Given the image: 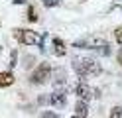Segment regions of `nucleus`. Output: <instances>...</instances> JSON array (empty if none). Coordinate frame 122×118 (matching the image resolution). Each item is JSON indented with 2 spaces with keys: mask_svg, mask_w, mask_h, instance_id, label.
I'll list each match as a JSON object with an SVG mask.
<instances>
[{
  "mask_svg": "<svg viewBox=\"0 0 122 118\" xmlns=\"http://www.w3.org/2000/svg\"><path fill=\"white\" fill-rule=\"evenodd\" d=\"M16 39H20L24 45H37L40 43V36L32 30H16Z\"/></svg>",
  "mask_w": 122,
  "mask_h": 118,
  "instance_id": "nucleus-3",
  "label": "nucleus"
},
{
  "mask_svg": "<svg viewBox=\"0 0 122 118\" xmlns=\"http://www.w3.org/2000/svg\"><path fill=\"white\" fill-rule=\"evenodd\" d=\"M114 37H116V41H118V43L122 45V26L114 30Z\"/></svg>",
  "mask_w": 122,
  "mask_h": 118,
  "instance_id": "nucleus-11",
  "label": "nucleus"
},
{
  "mask_svg": "<svg viewBox=\"0 0 122 118\" xmlns=\"http://www.w3.org/2000/svg\"><path fill=\"white\" fill-rule=\"evenodd\" d=\"M87 114H89L87 102L77 100V104H75V116H73V118H87Z\"/></svg>",
  "mask_w": 122,
  "mask_h": 118,
  "instance_id": "nucleus-6",
  "label": "nucleus"
},
{
  "mask_svg": "<svg viewBox=\"0 0 122 118\" xmlns=\"http://www.w3.org/2000/svg\"><path fill=\"white\" fill-rule=\"evenodd\" d=\"M65 102H67L65 92H53L49 97V104H53V106H65Z\"/></svg>",
  "mask_w": 122,
  "mask_h": 118,
  "instance_id": "nucleus-5",
  "label": "nucleus"
},
{
  "mask_svg": "<svg viewBox=\"0 0 122 118\" xmlns=\"http://www.w3.org/2000/svg\"><path fill=\"white\" fill-rule=\"evenodd\" d=\"M108 118H122V108H120V106L112 108V110H110V116H108Z\"/></svg>",
  "mask_w": 122,
  "mask_h": 118,
  "instance_id": "nucleus-9",
  "label": "nucleus"
},
{
  "mask_svg": "<svg viewBox=\"0 0 122 118\" xmlns=\"http://www.w3.org/2000/svg\"><path fill=\"white\" fill-rule=\"evenodd\" d=\"M65 51H67L65 41H63V39H59V37H53V53L61 57V55H65Z\"/></svg>",
  "mask_w": 122,
  "mask_h": 118,
  "instance_id": "nucleus-7",
  "label": "nucleus"
},
{
  "mask_svg": "<svg viewBox=\"0 0 122 118\" xmlns=\"http://www.w3.org/2000/svg\"><path fill=\"white\" fill-rule=\"evenodd\" d=\"M49 77H51V67L47 63H41V65H37V69L30 75V83L32 85H43Z\"/></svg>",
  "mask_w": 122,
  "mask_h": 118,
  "instance_id": "nucleus-2",
  "label": "nucleus"
},
{
  "mask_svg": "<svg viewBox=\"0 0 122 118\" xmlns=\"http://www.w3.org/2000/svg\"><path fill=\"white\" fill-rule=\"evenodd\" d=\"M14 4H22V2H26V0H12Z\"/></svg>",
  "mask_w": 122,
  "mask_h": 118,
  "instance_id": "nucleus-13",
  "label": "nucleus"
},
{
  "mask_svg": "<svg viewBox=\"0 0 122 118\" xmlns=\"http://www.w3.org/2000/svg\"><path fill=\"white\" fill-rule=\"evenodd\" d=\"M28 20L30 22H36L37 20V12L34 10V8H30V10H28Z\"/></svg>",
  "mask_w": 122,
  "mask_h": 118,
  "instance_id": "nucleus-10",
  "label": "nucleus"
},
{
  "mask_svg": "<svg viewBox=\"0 0 122 118\" xmlns=\"http://www.w3.org/2000/svg\"><path fill=\"white\" fill-rule=\"evenodd\" d=\"M75 71L81 75V77H87V75H98L101 73V65L95 61V59H77L73 63Z\"/></svg>",
  "mask_w": 122,
  "mask_h": 118,
  "instance_id": "nucleus-1",
  "label": "nucleus"
},
{
  "mask_svg": "<svg viewBox=\"0 0 122 118\" xmlns=\"http://www.w3.org/2000/svg\"><path fill=\"white\" fill-rule=\"evenodd\" d=\"M14 83V75L10 71H0V87H10Z\"/></svg>",
  "mask_w": 122,
  "mask_h": 118,
  "instance_id": "nucleus-8",
  "label": "nucleus"
},
{
  "mask_svg": "<svg viewBox=\"0 0 122 118\" xmlns=\"http://www.w3.org/2000/svg\"><path fill=\"white\" fill-rule=\"evenodd\" d=\"M116 59H118V63H120V65H122V49L118 51V55H116Z\"/></svg>",
  "mask_w": 122,
  "mask_h": 118,
  "instance_id": "nucleus-12",
  "label": "nucleus"
},
{
  "mask_svg": "<svg viewBox=\"0 0 122 118\" xmlns=\"http://www.w3.org/2000/svg\"><path fill=\"white\" fill-rule=\"evenodd\" d=\"M75 92H77V97H79L81 102H89L91 98L95 97V91L91 89L87 83H79L77 87H75Z\"/></svg>",
  "mask_w": 122,
  "mask_h": 118,
  "instance_id": "nucleus-4",
  "label": "nucleus"
}]
</instances>
